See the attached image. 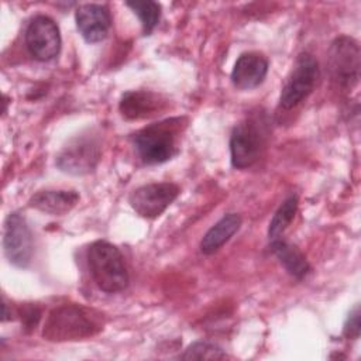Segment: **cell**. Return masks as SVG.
<instances>
[{
	"mask_svg": "<svg viewBox=\"0 0 361 361\" xmlns=\"http://www.w3.org/2000/svg\"><path fill=\"white\" fill-rule=\"evenodd\" d=\"M103 314L89 306L65 303L54 307L45 317L42 337L48 341H76L103 330Z\"/></svg>",
	"mask_w": 361,
	"mask_h": 361,
	"instance_id": "6da1fadb",
	"label": "cell"
},
{
	"mask_svg": "<svg viewBox=\"0 0 361 361\" xmlns=\"http://www.w3.org/2000/svg\"><path fill=\"white\" fill-rule=\"evenodd\" d=\"M182 128V117H172L152 123L133 135V144L145 164H164L178 154V140Z\"/></svg>",
	"mask_w": 361,
	"mask_h": 361,
	"instance_id": "7a4b0ae2",
	"label": "cell"
},
{
	"mask_svg": "<svg viewBox=\"0 0 361 361\" xmlns=\"http://www.w3.org/2000/svg\"><path fill=\"white\" fill-rule=\"evenodd\" d=\"M87 267L94 283L107 293L121 292L128 286V272L120 250L103 240L87 248Z\"/></svg>",
	"mask_w": 361,
	"mask_h": 361,
	"instance_id": "3957f363",
	"label": "cell"
},
{
	"mask_svg": "<svg viewBox=\"0 0 361 361\" xmlns=\"http://www.w3.org/2000/svg\"><path fill=\"white\" fill-rule=\"evenodd\" d=\"M269 135L268 121L262 113L247 116L240 121L230 137L231 164L237 169L252 166L265 149Z\"/></svg>",
	"mask_w": 361,
	"mask_h": 361,
	"instance_id": "277c9868",
	"label": "cell"
},
{
	"mask_svg": "<svg viewBox=\"0 0 361 361\" xmlns=\"http://www.w3.org/2000/svg\"><path fill=\"white\" fill-rule=\"evenodd\" d=\"M100 155L102 147L97 135L80 134L72 138L58 154L56 166L69 175H86L96 168Z\"/></svg>",
	"mask_w": 361,
	"mask_h": 361,
	"instance_id": "5b68a950",
	"label": "cell"
},
{
	"mask_svg": "<svg viewBox=\"0 0 361 361\" xmlns=\"http://www.w3.org/2000/svg\"><path fill=\"white\" fill-rule=\"evenodd\" d=\"M317 79L319 63L314 56L307 52L299 54L282 87L279 96V106L285 110L296 107L313 92Z\"/></svg>",
	"mask_w": 361,
	"mask_h": 361,
	"instance_id": "8992f818",
	"label": "cell"
},
{
	"mask_svg": "<svg viewBox=\"0 0 361 361\" xmlns=\"http://www.w3.org/2000/svg\"><path fill=\"white\" fill-rule=\"evenodd\" d=\"M360 45L347 35L336 38L329 49V72L341 87H353L360 79Z\"/></svg>",
	"mask_w": 361,
	"mask_h": 361,
	"instance_id": "52a82bcc",
	"label": "cell"
},
{
	"mask_svg": "<svg viewBox=\"0 0 361 361\" xmlns=\"http://www.w3.org/2000/svg\"><path fill=\"white\" fill-rule=\"evenodd\" d=\"M3 250L10 264L17 268H27L34 254L32 233L27 220L17 212L10 213L4 221Z\"/></svg>",
	"mask_w": 361,
	"mask_h": 361,
	"instance_id": "ba28073f",
	"label": "cell"
},
{
	"mask_svg": "<svg viewBox=\"0 0 361 361\" xmlns=\"http://www.w3.org/2000/svg\"><path fill=\"white\" fill-rule=\"evenodd\" d=\"M179 186L172 182L142 185L128 196L130 206L137 214L145 219H155L178 197Z\"/></svg>",
	"mask_w": 361,
	"mask_h": 361,
	"instance_id": "9c48e42d",
	"label": "cell"
},
{
	"mask_svg": "<svg viewBox=\"0 0 361 361\" xmlns=\"http://www.w3.org/2000/svg\"><path fill=\"white\" fill-rule=\"evenodd\" d=\"M25 45L38 61H49L61 51L58 24L48 16H35L25 30Z\"/></svg>",
	"mask_w": 361,
	"mask_h": 361,
	"instance_id": "30bf717a",
	"label": "cell"
},
{
	"mask_svg": "<svg viewBox=\"0 0 361 361\" xmlns=\"http://www.w3.org/2000/svg\"><path fill=\"white\" fill-rule=\"evenodd\" d=\"M75 20L78 31L89 44L103 41L111 25V17L107 7L94 3L80 4L76 8Z\"/></svg>",
	"mask_w": 361,
	"mask_h": 361,
	"instance_id": "8fae6325",
	"label": "cell"
},
{
	"mask_svg": "<svg viewBox=\"0 0 361 361\" xmlns=\"http://www.w3.org/2000/svg\"><path fill=\"white\" fill-rule=\"evenodd\" d=\"M268 73L267 58L255 51L238 56L231 71V82L237 89L250 90L259 86Z\"/></svg>",
	"mask_w": 361,
	"mask_h": 361,
	"instance_id": "7c38bea8",
	"label": "cell"
},
{
	"mask_svg": "<svg viewBox=\"0 0 361 361\" xmlns=\"http://www.w3.org/2000/svg\"><path fill=\"white\" fill-rule=\"evenodd\" d=\"M166 100L151 90H128L121 96L120 111L128 120H141L159 114Z\"/></svg>",
	"mask_w": 361,
	"mask_h": 361,
	"instance_id": "4fadbf2b",
	"label": "cell"
},
{
	"mask_svg": "<svg viewBox=\"0 0 361 361\" xmlns=\"http://www.w3.org/2000/svg\"><path fill=\"white\" fill-rule=\"evenodd\" d=\"M79 202L75 190H41L28 200L30 207L51 216H63L69 213Z\"/></svg>",
	"mask_w": 361,
	"mask_h": 361,
	"instance_id": "5bb4252c",
	"label": "cell"
},
{
	"mask_svg": "<svg viewBox=\"0 0 361 361\" xmlns=\"http://www.w3.org/2000/svg\"><path fill=\"white\" fill-rule=\"evenodd\" d=\"M241 217L237 213L224 214L209 231L203 235L200 241V251L206 255H210L220 250L240 228Z\"/></svg>",
	"mask_w": 361,
	"mask_h": 361,
	"instance_id": "9a60e30c",
	"label": "cell"
},
{
	"mask_svg": "<svg viewBox=\"0 0 361 361\" xmlns=\"http://www.w3.org/2000/svg\"><path fill=\"white\" fill-rule=\"evenodd\" d=\"M271 251L279 259L283 268L296 279H303L309 274L310 265L306 257L302 254V251L296 245L285 240L275 238L271 243Z\"/></svg>",
	"mask_w": 361,
	"mask_h": 361,
	"instance_id": "2e32d148",
	"label": "cell"
},
{
	"mask_svg": "<svg viewBox=\"0 0 361 361\" xmlns=\"http://www.w3.org/2000/svg\"><path fill=\"white\" fill-rule=\"evenodd\" d=\"M296 210H298V197L295 195H292L283 200V203L279 206V209L275 212L274 217L269 221L268 237L271 240L279 238V235L292 223V220L296 214Z\"/></svg>",
	"mask_w": 361,
	"mask_h": 361,
	"instance_id": "e0dca14e",
	"label": "cell"
},
{
	"mask_svg": "<svg viewBox=\"0 0 361 361\" xmlns=\"http://www.w3.org/2000/svg\"><path fill=\"white\" fill-rule=\"evenodd\" d=\"M127 7H130L134 14L138 16L142 30L145 35H149L152 30L157 27L161 17V6L157 1L144 0V1H127Z\"/></svg>",
	"mask_w": 361,
	"mask_h": 361,
	"instance_id": "ac0fdd59",
	"label": "cell"
},
{
	"mask_svg": "<svg viewBox=\"0 0 361 361\" xmlns=\"http://www.w3.org/2000/svg\"><path fill=\"white\" fill-rule=\"evenodd\" d=\"M227 357L223 348L207 341L192 343L180 355L182 360H224Z\"/></svg>",
	"mask_w": 361,
	"mask_h": 361,
	"instance_id": "d6986e66",
	"label": "cell"
},
{
	"mask_svg": "<svg viewBox=\"0 0 361 361\" xmlns=\"http://www.w3.org/2000/svg\"><path fill=\"white\" fill-rule=\"evenodd\" d=\"M360 330H361V323H360V306L357 305L348 314L345 323H344V329H343V334L347 338L355 340L360 336Z\"/></svg>",
	"mask_w": 361,
	"mask_h": 361,
	"instance_id": "ffe728a7",
	"label": "cell"
},
{
	"mask_svg": "<svg viewBox=\"0 0 361 361\" xmlns=\"http://www.w3.org/2000/svg\"><path fill=\"white\" fill-rule=\"evenodd\" d=\"M20 314H21V320L24 323L25 327H35L39 317H41V312L39 309H37L35 306H24L23 309H20Z\"/></svg>",
	"mask_w": 361,
	"mask_h": 361,
	"instance_id": "44dd1931",
	"label": "cell"
}]
</instances>
